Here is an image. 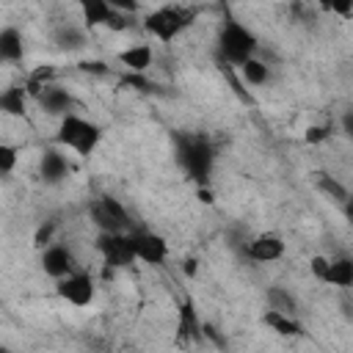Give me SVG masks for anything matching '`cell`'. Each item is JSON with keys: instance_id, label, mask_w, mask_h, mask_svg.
Segmentation results:
<instances>
[{"instance_id": "6da1fadb", "label": "cell", "mask_w": 353, "mask_h": 353, "mask_svg": "<svg viewBox=\"0 0 353 353\" xmlns=\"http://www.w3.org/2000/svg\"><path fill=\"white\" fill-rule=\"evenodd\" d=\"M176 160L196 185H207L210 171L215 165V146L201 132H179L176 135Z\"/></svg>"}, {"instance_id": "7a4b0ae2", "label": "cell", "mask_w": 353, "mask_h": 353, "mask_svg": "<svg viewBox=\"0 0 353 353\" xmlns=\"http://www.w3.org/2000/svg\"><path fill=\"white\" fill-rule=\"evenodd\" d=\"M99 141H102V127L97 121L83 119L77 113L61 116L58 130H55V143L61 149H72L74 154L88 157V154H94V149L99 146Z\"/></svg>"}, {"instance_id": "3957f363", "label": "cell", "mask_w": 353, "mask_h": 353, "mask_svg": "<svg viewBox=\"0 0 353 353\" xmlns=\"http://www.w3.org/2000/svg\"><path fill=\"white\" fill-rule=\"evenodd\" d=\"M196 19V11L193 8H185V6H163V8H154L143 17V30L157 39L160 44H171L176 36H182Z\"/></svg>"}, {"instance_id": "277c9868", "label": "cell", "mask_w": 353, "mask_h": 353, "mask_svg": "<svg viewBox=\"0 0 353 353\" xmlns=\"http://www.w3.org/2000/svg\"><path fill=\"white\" fill-rule=\"evenodd\" d=\"M256 47H259V41H256V36L245 25H240L234 19L223 22V28L218 33V52H221L223 63L240 66L245 58H251L256 52Z\"/></svg>"}, {"instance_id": "5b68a950", "label": "cell", "mask_w": 353, "mask_h": 353, "mask_svg": "<svg viewBox=\"0 0 353 353\" xmlns=\"http://www.w3.org/2000/svg\"><path fill=\"white\" fill-rule=\"evenodd\" d=\"M88 215L99 232H130V223H132L124 204L113 196H99L97 201H91Z\"/></svg>"}, {"instance_id": "8992f818", "label": "cell", "mask_w": 353, "mask_h": 353, "mask_svg": "<svg viewBox=\"0 0 353 353\" xmlns=\"http://www.w3.org/2000/svg\"><path fill=\"white\" fill-rule=\"evenodd\" d=\"M97 251L105 265L116 268H130L135 262V248L130 240V232H99L97 237Z\"/></svg>"}, {"instance_id": "52a82bcc", "label": "cell", "mask_w": 353, "mask_h": 353, "mask_svg": "<svg viewBox=\"0 0 353 353\" xmlns=\"http://www.w3.org/2000/svg\"><path fill=\"white\" fill-rule=\"evenodd\" d=\"M55 292L61 301L72 303V306H88L97 295V287H94V279L83 270H72L69 276L63 279H55Z\"/></svg>"}, {"instance_id": "ba28073f", "label": "cell", "mask_w": 353, "mask_h": 353, "mask_svg": "<svg viewBox=\"0 0 353 353\" xmlns=\"http://www.w3.org/2000/svg\"><path fill=\"white\" fill-rule=\"evenodd\" d=\"M85 28H110V30H127V17L113 11L108 0H77Z\"/></svg>"}, {"instance_id": "9c48e42d", "label": "cell", "mask_w": 353, "mask_h": 353, "mask_svg": "<svg viewBox=\"0 0 353 353\" xmlns=\"http://www.w3.org/2000/svg\"><path fill=\"white\" fill-rule=\"evenodd\" d=\"M132 248H135V259L146 262V265H163L168 259V243L163 234L154 232H130Z\"/></svg>"}, {"instance_id": "30bf717a", "label": "cell", "mask_w": 353, "mask_h": 353, "mask_svg": "<svg viewBox=\"0 0 353 353\" xmlns=\"http://www.w3.org/2000/svg\"><path fill=\"white\" fill-rule=\"evenodd\" d=\"M41 270L50 279H63L72 270H77V262H74V254L69 251V245H63V243L44 245L41 248Z\"/></svg>"}, {"instance_id": "8fae6325", "label": "cell", "mask_w": 353, "mask_h": 353, "mask_svg": "<svg viewBox=\"0 0 353 353\" xmlns=\"http://www.w3.org/2000/svg\"><path fill=\"white\" fill-rule=\"evenodd\" d=\"M36 105L47 113V116H66V113H72V94L63 88V85H58V83H47L36 97Z\"/></svg>"}, {"instance_id": "7c38bea8", "label": "cell", "mask_w": 353, "mask_h": 353, "mask_svg": "<svg viewBox=\"0 0 353 353\" xmlns=\"http://www.w3.org/2000/svg\"><path fill=\"white\" fill-rule=\"evenodd\" d=\"M39 176L47 185H61L69 176V160L61 149H44L39 160Z\"/></svg>"}, {"instance_id": "4fadbf2b", "label": "cell", "mask_w": 353, "mask_h": 353, "mask_svg": "<svg viewBox=\"0 0 353 353\" xmlns=\"http://www.w3.org/2000/svg\"><path fill=\"white\" fill-rule=\"evenodd\" d=\"M284 251H287V245H284V240L279 234H256L245 245V254L254 262H276V259L284 256Z\"/></svg>"}, {"instance_id": "5bb4252c", "label": "cell", "mask_w": 353, "mask_h": 353, "mask_svg": "<svg viewBox=\"0 0 353 353\" xmlns=\"http://www.w3.org/2000/svg\"><path fill=\"white\" fill-rule=\"evenodd\" d=\"M176 334H179V339L201 342V320H199V312L190 298H185L176 309Z\"/></svg>"}, {"instance_id": "9a60e30c", "label": "cell", "mask_w": 353, "mask_h": 353, "mask_svg": "<svg viewBox=\"0 0 353 353\" xmlns=\"http://www.w3.org/2000/svg\"><path fill=\"white\" fill-rule=\"evenodd\" d=\"M25 55V39L19 28L8 25L0 30V63H19Z\"/></svg>"}, {"instance_id": "2e32d148", "label": "cell", "mask_w": 353, "mask_h": 353, "mask_svg": "<svg viewBox=\"0 0 353 353\" xmlns=\"http://www.w3.org/2000/svg\"><path fill=\"white\" fill-rule=\"evenodd\" d=\"M152 61H154V52H152V47L143 44V41L130 44L127 50L119 52V63H121L127 72H146V69L152 66Z\"/></svg>"}, {"instance_id": "e0dca14e", "label": "cell", "mask_w": 353, "mask_h": 353, "mask_svg": "<svg viewBox=\"0 0 353 353\" xmlns=\"http://www.w3.org/2000/svg\"><path fill=\"white\" fill-rule=\"evenodd\" d=\"M262 323L270 325V328H273L276 334H281V336H303V325L295 320V314H284V312H276V309H265Z\"/></svg>"}, {"instance_id": "ac0fdd59", "label": "cell", "mask_w": 353, "mask_h": 353, "mask_svg": "<svg viewBox=\"0 0 353 353\" xmlns=\"http://www.w3.org/2000/svg\"><path fill=\"white\" fill-rule=\"evenodd\" d=\"M0 113L6 116H25L28 113V91L22 85H8L0 91Z\"/></svg>"}, {"instance_id": "d6986e66", "label": "cell", "mask_w": 353, "mask_h": 353, "mask_svg": "<svg viewBox=\"0 0 353 353\" xmlns=\"http://www.w3.org/2000/svg\"><path fill=\"white\" fill-rule=\"evenodd\" d=\"M52 41H55V47H58V50H63V52H77V50H83V47L88 44V36H85V30H83V28L61 25V28L55 30Z\"/></svg>"}, {"instance_id": "ffe728a7", "label": "cell", "mask_w": 353, "mask_h": 353, "mask_svg": "<svg viewBox=\"0 0 353 353\" xmlns=\"http://www.w3.org/2000/svg\"><path fill=\"white\" fill-rule=\"evenodd\" d=\"M325 284H334V287H353V259L350 256H336L328 262V279Z\"/></svg>"}, {"instance_id": "44dd1931", "label": "cell", "mask_w": 353, "mask_h": 353, "mask_svg": "<svg viewBox=\"0 0 353 353\" xmlns=\"http://www.w3.org/2000/svg\"><path fill=\"white\" fill-rule=\"evenodd\" d=\"M265 303H268V309H276V312H284V314H295L298 312L295 295L287 287H279V284L265 290Z\"/></svg>"}, {"instance_id": "7402d4cb", "label": "cell", "mask_w": 353, "mask_h": 353, "mask_svg": "<svg viewBox=\"0 0 353 353\" xmlns=\"http://www.w3.org/2000/svg\"><path fill=\"white\" fill-rule=\"evenodd\" d=\"M237 69H240V74H243V80H245L248 85H265V83L270 80V66H268L265 61H259L256 55L245 58Z\"/></svg>"}, {"instance_id": "603a6c76", "label": "cell", "mask_w": 353, "mask_h": 353, "mask_svg": "<svg viewBox=\"0 0 353 353\" xmlns=\"http://www.w3.org/2000/svg\"><path fill=\"white\" fill-rule=\"evenodd\" d=\"M314 182H317V190L325 193L331 201H336V204H347L350 193H347V188H345L336 176H331V174H325V171H317V174H314Z\"/></svg>"}, {"instance_id": "cb8c5ba5", "label": "cell", "mask_w": 353, "mask_h": 353, "mask_svg": "<svg viewBox=\"0 0 353 353\" xmlns=\"http://www.w3.org/2000/svg\"><path fill=\"white\" fill-rule=\"evenodd\" d=\"M52 77H55V66H39L36 72H30V77H28V83H25L28 97H36L47 83H52Z\"/></svg>"}, {"instance_id": "d4e9b609", "label": "cell", "mask_w": 353, "mask_h": 353, "mask_svg": "<svg viewBox=\"0 0 353 353\" xmlns=\"http://www.w3.org/2000/svg\"><path fill=\"white\" fill-rule=\"evenodd\" d=\"M121 85H124V88H132V91H143V94L157 91V83H152V80L146 77V72H127V74L121 77Z\"/></svg>"}, {"instance_id": "484cf974", "label": "cell", "mask_w": 353, "mask_h": 353, "mask_svg": "<svg viewBox=\"0 0 353 353\" xmlns=\"http://www.w3.org/2000/svg\"><path fill=\"white\" fill-rule=\"evenodd\" d=\"M17 160H19L17 146H11V143H0V176L11 174V171L17 168Z\"/></svg>"}, {"instance_id": "4316f807", "label": "cell", "mask_w": 353, "mask_h": 353, "mask_svg": "<svg viewBox=\"0 0 353 353\" xmlns=\"http://www.w3.org/2000/svg\"><path fill=\"white\" fill-rule=\"evenodd\" d=\"M317 6L323 11H331V14L342 17V19H347L353 14V0H317Z\"/></svg>"}, {"instance_id": "83f0119b", "label": "cell", "mask_w": 353, "mask_h": 353, "mask_svg": "<svg viewBox=\"0 0 353 353\" xmlns=\"http://www.w3.org/2000/svg\"><path fill=\"white\" fill-rule=\"evenodd\" d=\"M328 256H323V254H314L312 259H309V270H312V276L317 279V281H323L325 284V279H328Z\"/></svg>"}, {"instance_id": "f1b7e54d", "label": "cell", "mask_w": 353, "mask_h": 353, "mask_svg": "<svg viewBox=\"0 0 353 353\" xmlns=\"http://www.w3.org/2000/svg\"><path fill=\"white\" fill-rule=\"evenodd\" d=\"M52 234H55V221H47V223H41V226L36 229V234H33V245H36V248H44V245H50V243H52Z\"/></svg>"}, {"instance_id": "f546056e", "label": "cell", "mask_w": 353, "mask_h": 353, "mask_svg": "<svg viewBox=\"0 0 353 353\" xmlns=\"http://www.w3.org/2000/svg\"><path fill=\"white\" fill-rule=\"evenodd\" d=\"M328 135H331V124H312L303 138H306V143H323Z\"/></svg>"}, {"instance_id": "4dcf8cb0", "label": "cell", "mask_w": 353, "mask_h": 353, "mask_svg": "<svg viewBox=\"0 0 353 353\" xmlns=\"http://www.w3.org/2000/svg\"><path fill=\"white\" fill-rule=\"evenodd\" d=\"M108 3H110L113 11H119V14H124V17L138 14V8H141V0H108Z\"/></svg>"}, {"instance_id": "1f68e13d", "label": "cell", "mask_w": 353, "mask_h": 353, "mask_svg": "<svg viewBox=\"0 0 353 353\" xmlns=\"http://www.w3.org/2000/svg\"><path fill=\"white\" fill-rule=\"evenodd\" d=\"M80 72L105 77V74H110V66H108V63H102V61H83V63H80Z\"/></svg>"}, {"instance_id": "d6a6232c", "label": "cell", "mask_w": 353, "mask_h": 353, "mask_svg": "<svg viewBox=\"0 0 353 353\" xmlns=\"http://www.w3.org/2000/svg\"><path fill=\"white\" fill-rule=\"evenodd\" d=\"M196 199H199L201 204H212V190H210L207 185H199V188H196Z\"/></svg>"}, {"instance_id": "836d02e7", "label": "cell", "mask_w": 353, "mask_h": 353, "mask_svg": "<svg viewBox=\"0 0 353 353\" xmlns=\"http://www.w3.org/2000/svg\"><path fill=\"white\" fill-rule=\"evenodd\" d=\"M182 270H185V276L193 279V276L199 273V262H196V259H185V262H182Z\"/></svg>"}]
</instances>
